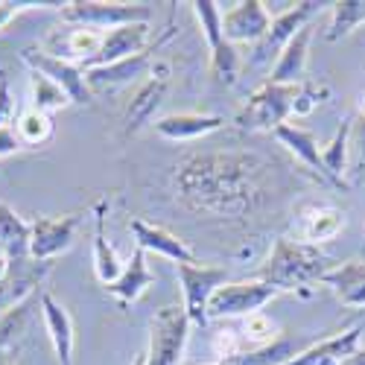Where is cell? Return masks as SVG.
I'll list each match as a JSON object with an SVG mask.
<instances>
[{"instance_id":"cell-1","label":"cell","mask_w":365,"mask_h":365,"mask_svg":"<svg viewBox=\"0 0 365 365\" xmlns=\"http://www.w3.org/2000/svg\"><path fill=\"white\" fill-rule=\"evenodd\" d=\"M269 161L255 152H193L175 164V202L199 217L246 220L266 205Z\"/></svg>"},{"instance_id":"cell-2","label":"cell","mask_w":365,"mask_h":365,"mask_svg":"<svg viewBox=\"0 0 365 365\" xmlns=\"http://www.w3.org/2000/svg\"><path fill=\"white\" fill-rule=\"evenodd\" d=\"M336 266L330 255L319 246L301 242L292 237H278L269 257L263 260L257 278L272 284L278 292H298L301 298H310V284H322V278Z\"/></svg>"},{"instance_id":"cell-3","label":"cell","mask_w":365,"mask_h":365,"mask_svg":"<svg viewBox=\"0 0 365 365\" xmlns=\"http://www.w3.org/2000/svg\"><path fill=\"white\" fill-rule=\"evenodd\" d=\"M298 88L301 85H275V82L266 79L246 100V106L237 111L234 126L242 129V132L275 135L292 117V108H295V100H298Z\"/></svg>"},{"instance_id":"cell-4","label":"cell","mask_w":365,"mask_h":365,"mask_svg":"<svg viewBox=\"0 0 365 365\" xmlns=\"http://www.w3.org/2000/svg\"><path fill=\"white\" fill-rule=\"evenodd\" d=\"M190 336V319L185 307H161L149 322L146 365H181Z\"/></svg>"},{"instance_id":"cell-5","label":"cell","mask_w":365,"mask_h":365,"mask_svg":"<svg viewBox=\"0 0 365 365\" xmlns=\"http://www.w3.org/2000/svg\"><path fill=\"white\" fill-rule=\"evenodd\" d=\"M152 9L143 4H106V0H71L62 6V21L71 26L117 29L126 24H149Z\"/></svg>"},{"instance_id":"cell-6","label":"cell","mask_w":365,"mask_h":365,"mask_svg":"<svg viewBox=\"0 0 365 365\" xmlns=\"http://www.w3.org/2000/svg\"><path fill=\"white\" fill-rule=\"evenodd\" d=\"M175 278L181 284V295H185V313L190 324L205 327L207 319V304L214 298V292L228 284V269L220 266H199V263H175Z\"/></svg>"},{"instance_id":"cell-7","label":"cell","mask_w":365,"mask_h":365,"mask_svg":"<svg viewBox=\"0 0 365 365\" xmlns=\"http://www.w3.org/2000/svg\"><path fill=\"white\" fill-rule=\"evenodd\" d=\"M281 292L260 281V278H249V281H234V284H222L214 298L207 304V319H246L252 313H260L272 298H278Z\"/></svg>"},{"instance_id":"cell-8","label":"cell","mask_w":365,"mask_h":365,"mask_svg":"<svg viewBox=\"0 0 365 365\" xmlns=\"http://www.w3.org/2000/svg\"><path fill=\"white\" fill-rule=\"evenodd\" d=\"M190 6H193V15L202 26L207 50H210V71H214V76L220 82L234 85L237 76H240V53L222 36V9H220V4H214V0H196V4H190Z\"/></svg>"},{"instance_id":"cell-9","label":"cell","mask_w":365,"mask_h":365,"mask_svg":"<svg viewBox=\"0 0 365 365\" xmlns=\"http://www.w3.org/2000/svg\"><path fill=\"white\" fill-rule=\"evenodd\" d=\"M322 6H324V4L304 0V4H295V6H289L287 12H281V15L272 18L269 33H266L263 41L255 44V50H252V65H266V62H272V58L278 62V56L284 53V47L322 12Z\"/></svg>"},{"instance_id":"cell-10","label":"cell","mask_w":365,"mask_h":365,"mask_svg":"<svg viewBox=\"0 0 365 365\" xmlns=\"http://www.w3.org/2000/svg\"><path fill=\"white\" fill-rule=\"evenodd\" d=\"M53 266L56 263L36 260L33 255L9 257V269H6L4 281H0V313H6L12 307H18V304L29 301L33 295H38V287H44Z\"/></svg>"},{"instance_id":"cell-11","label":"cell","mask_w":365,"mask_h":365,"mask_svg":"<svg viewBox=\"0 0 365 365\" xmlns=\"http://www.w3.org/2000/svg\"><path fill=\"white\" fill-rule=\"evenodd\" d=\"M21 58H24V65L33 71V73H41L50 82H56L71 97V103L88 106L91 97H94V94H91V88H88V82H85L82 68H76L71 62H62V58H56V56L38 50V47H24L21 50Z\"/></svg>"},{"instance_id":"cell-12","label":"cell","mask_w":365,"mask_h":365,"mask_svg":"<svg viewBox=\"0 0 365 365\" xmlns=\"http://www.w3.org/2000/svg\"><path fill=\"white\" fill-rule=\"evenodd\" d=\"M82 210L65 217H38L36 222H29L33 234H29V255L36 260H56L58 255H65L73 246V237L82 225Z\"/></svg>"},{"instance_id":"cell-13","label":"cell","mask_w":365,"mask_h":365,"mask_svg":"<svg viewBox=\"0 0 365 365\" xmlns=\"http://www.w3.org/2000/svg\"><path fill=\"white\" fill-rule=\"evenodd\" d=\"M167 85H170V65L167 62H155L146 76V82L135 91V97L123 114V135L132 138L138 135L143 126L152 123L158 106L164 103V94H167Z\"/></svg>"},{"instance_id":"cell-14","label":"cell","mask_w":365,"mask_h":365,"mask_svg":"<svg viewBox=\"0 0 365 365\" xmlns=\"http://www.w3.org/2000/svg\"><path fill=\"white\" fill-rule=\"evenodd\" d=\"M272 26V15L263 0H242L222 12V36L228 44H260Z\"/></svg>"},{"instance_id":"cell-15","label":"cell","mask_w":365,"mask_h":365,"mask_svg":"<svg viewBox=\"0 0 365 365\" xmlns=\"http://www.w3.org/2000/svg\"><path fill=\"white\" fill-rule=\"evenodd\" d=\"M106 33L100 29H91V26H68V29H58L44 41V53L62 58V62H71L76 68H85L91 58H94L103 47Z\"/></svg>"},{"instance_id":"cell-16","label":"cell","mask_w":365,"mask_h":365,"mask_svg":"<svg viewBox=\"0 0 365 365\" xmlns=\"http://www.w3.org/2000/svg\"><path fill=\"white\" fill-rule=\"evenodd\" d=\"M146 47H149V24H126V26L108 29L106 38H103L100 53L82 68V73L94 71V68L114 65V62H123V58H129V56L143 53Z\"/></svg>"},{"instance_id":"cell-17","label":"cell","mask_w":365,"mask_h":365,"mask_svg":"<svg viewBox=\"0 0 365 365\" xmlns=\"http://www.w3.org/2000/svg\"><path fill=\"white\" fill-rule=\"evenodd\" d=\"M170 38V33L164 38H158L155 44H149L143 53L138 56H129L123 62H114V65H106V68H94V71H85V82L91 88V94L94 91H114L120 85H126L138 76H143L146 71H152V53H158V47Z\"/></svg>"},{"instance_id":"cell-18","label":"cell","mask_w":365,"mask_h":365,"mask_svg":"<svg viewBox=\"0 0 365 365\" xmlns=\"http://www.w3.org/2000/svg\"><path fill=\"white\" fill-rule=\"evenodd\" d=\"M129 231L135 237V246L143 249V252H155V255H161L167 260H175V263H199L187 242L181 237H175L173 231L161 228V225H152V222L135 217L129 222Z\"/></svg>"},{"instance_id":"cell-19","label":"cell","mask_w":365,"mask_h":365,"mask_svg":"<svg viewBox=\"0 0 365 365\" xmlns=\"http://www.w3.org/2000/svg\"><path fill=\"white\" fill-rule=\"evenodd\" d=\"M292 228H295V240L319 246V242H330L333 237L342 234L345 214L339 207H330V205H307L304 210H298Z\"/></svg>"},{"instance_id":"cell-20","label":"cell","mask_w":365,"mask_h":365,"mask_svg":"<svg viewBox=\"0 0 365 365\" xmlns=\"http://www.w3.org/2000/svg\"><path fill=\"white\" fill-rule=\"evenodd\" d=\"M359 336H362V324H354L342 333H333V336H327L322 342L307 345L287 365H342V359L359 348Z\"/></svg>"},{"instance_id":"cell-21","label":"cell","mask_w":365,"mask_h":365,"mask_svg":"<svg viewBox=\"0 0 365 365\" xmlns=\"http://www.w3.org/2000/svg\"><path fill=\"white\" fill-rule=\"evenodd\" d=\"M225 126V117L220 114H193V111H185V114H167V117H158L152 129H155L161 138L167 140H196V138H205L210 132H220Z\"/></svg>"},{"instance_id":"cell-22","label":"cell","mask_w":365,"mask_h":365,"mask_svg":"<svg viewBox=\"0 0 365 365\" xmlns=\"http://www.w3.org/2000/svg\"><path fill=\"white\" fill-rule=\"evenodd\" d=\"M41 316H44L47 336L53 342L58 365H73V342H76V336H73V319H71V313L50 292H41Z\"/></svg>"},{"instance_id":"cell-23","label":"cell","mask_w":365,"mask_h":365,"mask_svg":"<svg viewBox=\"0 0 365 365\" xmlns=\"http://www.w3.org/2000/svg\"><path fill=\"white\" fill-rule=\"evenodd\" d=\"M152 284H155V272H149V266H146V252L135 246L132 257L123 266V275H120L114 284H108L106 292L114 301L123 304V307H129V304H135Z\"/></svg>"},{"instance_id":"cell-24","label":"cell","mask_w":365,"mask_h":365,"mask_svg":"<svg viewBox=\"0 0 365 365\" xmlns=\"http://www.w3.org/2000/svg\"><path fill=\"white\" fill-rule=\"evenodd\" d=\"M327 289H333L345 307H365V260H345L336 263L322 278Z\"/></svg>"},{"instance_id":"cell-25","label":"cell","mask_w":365,"mask_h":365,"mask_svg":"<svg viewBox=\"0 0 365 365\" xmlns=\"http://www.w3.org/2000/svg\"><path fill=\"white\" fill-rule=\"evenodd\" d=\"M106 220H108V199H97L94 202V272L97 278L108 287L123 275V260L117 257V252L111 249V242L106 237Z\"/></svg>"},{"instance_id":"cell-26","label":"cell","mask_w":365,"mask_h":365,"mask_svg":"<svg viewBox=\"0 0 365 365\" xmlns=\"http://www.w3.org/2000/svg\"><path fill=\"white\" fill-rule=\"evenodd\" d=\"M310 41H313V26L307 24V26H304L301 33L284 47V53L278 56V62L272 65L269 82H275V85H301V82H304V68H307Z\"/></svg>"},{"instance_id":"cell-27","label":"cell","mask_w":365,"mask_h":365,"mask_svg":"<svg viewBox=\"0 0 365 365\" xmlns=\"http://www.w3.org/2000/svg\"><path fill=\"white\" fill-rule=\"evenodd\" d=\"M351 129L354 120L345 117L336 135L330 138V143L322 149V164H324V175H327V187L336 190H351L348 185V152H351Z\"/></svg>"},{"instance_id":"cell-28","label":"cell","mask_w":365,"mask_h":365,"mask_svg":"<svg viewBox=\"0 0 365 365\" xmlns=\"http://www.w3.org/2000/svg\"><path fill=\"white\" fill-rule=\"evenodd\" d=\"M278 143L287 146L292 155L304 164V170H310L316 175L319 185H327V175H324V164H322V152H319V140L313 132L307 129H301L295 123H284L278 132H275Z\"/></svg>"},{"instance_id":"cell-29","label":"cell","mask_w":365,"mask_h":365,"mask_svg":"<svg viewBox=\"0 0 365 365\" xmlns=\"http://www.w3.org/2000/svg\"><path fill=\"white\" fill-rule=\"evenodd\" d=\"M41 310V295H33L29 301L18 304V307L0 313V354H12L21 339L26 336V327L33 322V316Z\"/></svg>"},{"instance_id":"cell-30","label":"cell","mask_w":365,"mask_h":365,"mask_svg":"<svg viewBox=\"0 0 365 365\" xmlns=\"http://www.w3.org/2000/svg\"><path fill=\"white\" fill-rule=\"evenodd\" d=\"M304 348H307V345H301L292 336H278L275 342H269L263 348H252V351H242L240 356L225 359V365H287Z\"/></svg>"},{"instance_id":"cell-31","label":"cell","mask_w":365,"mask_h":365,"mask_svg":"<svg viewBox=\"0 0 365 365\" xmlns=\"http://www.w3.org/2000/svg\"><path fill=\"white\" fill-rule=\"evenodd\" d=\"M29 222H24L15 210L0 199V246H4V255L6 257H21V255H29Z\"/></svg>"},{"instance_id":"cell-32","label":"cell","mask_w":365,"mask_h":365,"mask_svg":"<svg viewBox=\"0 0 365 365\" xmlns=\"http://www.w3.org/2000/svg\"><path fill=\"white\" fill-rule=\"evenodd\" d=\"M365 24V0H342V4H330V26L324 38L327 41H342L354 29Z\"/></svg>"},{"instance_id":"cell-33","label":"cell","mask_w":365,"mask_h":365,"mask_svg":"<svg viewBox=\"0 0 365 365\" xmlns=\"http://www.w3.org/2000/svg\"><path fill=\"white\" fill-rule=\"evenodd\" d=\"M15 135L24 149H38L53 138V117L36 108H26L15 120Z\"/></svg>"},{"instance_id":"cell-34","label":"cell","mask_w":365,"mask_h":365,"mask_svg":"<svg viewBox=\"0 0 365 365\" xmlns=\"http://www.w3.org/2000/svg\"><path fill=\"white\" fill-rule=\"evenodd\" d=\"M29 97H33V106L29 108L44 111V114H53V111H62V108L73 106L71 97L56 82H50L41 73H33V71H29Z\"/></svg>"},{"instance_id":"cell-35","label":"cell","mask_w":365,"mask_h":365,"mask_svg":"<svg viewBox=\"0 0 365 365\" xmlns=\"http://www.w3.org/2000/svg\"><path fill=\"white\" fill-rule=\"evenodd\" d=\"M240 336H242V345H246V351L263 348V345H269V342L278 339V324L260 310V313H252V316L242 319Z\"/></svg>"},{"instance_id":"cell-36","label":"cell","mask_w":365,"mask_h":365,"mask_svg":"<svg viewBox=\"0 0 365 365\" xmlns=\"http://www.w3.org/2000/svg\"><path fill=\"white\" fill-rule=\"evenodd\" d=\"M327 100H330V85H327V82L304 79L301 88H298V100H295L292 117H307V114H313V108H316L319 103H327Z\"/></svg>"},{"instance_id":"cell-37","label":"cell","mask_w":365,"mask_h":365,"mask_svg":"<svg viewBox=\"0 0 365 365\" xmlns=\"http://www.w3.org/2000/svg\"><path fill=\"white\" fill-rule=\"evenodd\" d=\"M53 6H65V4H50V0H4L0 4V29H4L15 15H21L24 9H53Z\"/></svg>"},{"instance_id":"cell-38","label":"cell","mask_w":365,"mask_h":365,"mask_svg":"<svg viewBox=\"0 0 365 365\" xmlns=\"http://www.w3.org/2000/svg\"><path fill=\"white\" fill-rule=\"evenodd\" d=\"M12 114H15V97H12V88H9V76L0 71V129L9 126Z\"/></svg>"},{"instance_id":"cell-39","label":"cell","mask_w":365,"mask_h":365,"mask_svg":"<svg viewBox=\"0 0 365 365\" xmlns=\"http://www.w3.org/2000/svg\"><path fill=\"white\" fill-rule=\"evenodd\" d=\"M24 146L15 135V126H4L0 129V158H9V155H18Z\"/></svg>"},{"instance_id":"cell-40","label":"cell","mask_w":365,"mask_h":365,"mask_svg":"<svg viewBox=\"0 0 365 365\" xmlns=\"http://www.w3.org/2000/svg\"><path fill=\"white\" fill-rule=\"evenodd\" d=\"M351 140H356L359 146V167L365 170V117H359V123L351 129Z\"/></svg>"},{"instance_id":"cell-41","label":"cell","mask_w":365,"mask_h":365,"mask_svg":"<svg viewBox=\"0 0 365 365\" xmlns=\"http://www.w3.org/2000/svg\"><path fill=\"white\" fill-rule=\"evenodd\" d=\"M342 365H365V348H356L351 356L342 359Z\"/></svg>"},{"instance_id":"cell-42","label":"cell","mask_w":365,"mask_h":365,"mask_svg":"<svg viewBox=\"0 0 365 365\" xmlns=\"http://www.w3.org/2000/svg\"><path fill=\"white\" fill-rule=\"evenodd\" d=\"M6 269H9V257H6V255H0V281H4Z\"/></svg>"},{"instance_id":"cell-43","label":"cell","mask_w":365,"mask_h":365,"mask_svg":"<svg viewBox=\"0 0 365 365\" xmlns=\"http://www.w3.org/2000/svg\"><path fill=\"white\" fill-rule=\"evenodd\" d=\"M132 365H146V354H138V356H135V362H132Z\"/></svg>"},{"instance_id":"cell-44","label":"cell","mask_w":365,"mask_h":365,"mask_svg":"<svg viewBox=\"0 0 365 365\" xmlns=\"http://www.w3.org/2000/svg\"><path fill=\"white\" fill-rule=\"evenodd\" d=\"M359 117H365V94H362V100H359Z\"/></svg>"},{"instance_id":"cell-45","label":"cell","mask_w":365,"mask_h":365,"mask_svg":"<svg viewBox=\"0 0 365 365\" xmlns=\"http://www.w3.org/2000/svg\"><path fill=\"white\" fill-rule=\"evenodd\" d=\"M0 365H15V362H9V356H6V354H0Z\"/></svg>"},{"instance_id":"cell-46","label":"cell","mask_w":365,"mask_h":365,"mask_svg":"<svg viewBox=\"0 0 365 365\" xmlns=\"http://www.w3.org/2000/svg\"><path fill=\"white\" fill-rule=\"evenodd\" d=\"M214 365H225V362H214Z\"/></svg>"}]
</instances>
